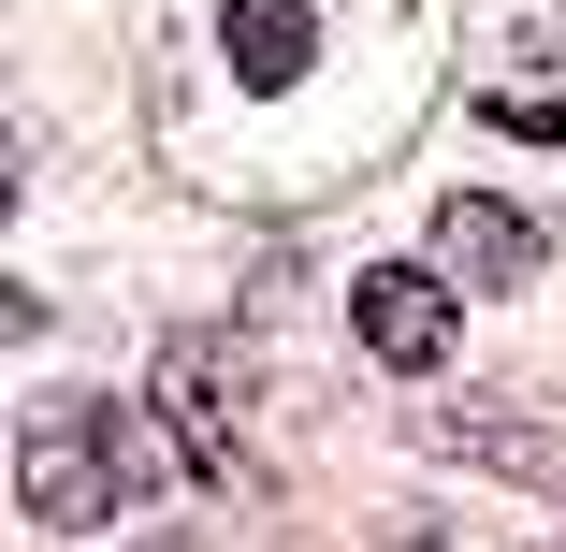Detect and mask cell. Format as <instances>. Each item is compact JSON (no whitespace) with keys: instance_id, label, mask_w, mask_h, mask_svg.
<instances>
[{"instance_id":"3957f363","label":"cell","mask_w":566,"mask_h":552,"mask_svg":"<svg viewBox=\"0 0 566 552\" xmlns=\"http://www.w3.org/2000/svg\"><path fill=\"white\" fill-rule=\"evenodd\" d=\"M160 407H175V451L203 466V480H262V451H248V350L233 335H189V350H160Z\"/></svg>"},{"instance_id":"7a4b0ae2","label":"cell","mask_w":566,"mask_h":552,"mask_svg":"<svg viewBox=\"0 0 566 552\" xmlns=\"http://www.w3.org/2000/svg\"><path fill=\"white\" fill-rule=\"evenodd\" d=\"M132 494H146V436L102 407V393H44V407L15 421V509H30V523L87 538V523H117Z\"/></svg>"},{"instance_id":"6da1fadb","label":"cell","mask_w":566,"mask_h":552,"mask_svg":"<svg viewBox=\"0 0 566 552\" xmlns=\"http://www.w3.org/2000/svg\"><path fill=\"white\" fill-rule=\"evenodd\" d=\"M450 0H160V160L248 218L364 189L436 102Z\"/></svg>"},{"instance_id":"8992f818","label":"cell","mask_w":566,"mask_h":552,"mask_svg":"<svg viewBox=\"0 0 566 552\" xmlns=\"http://www.w3.org/2000/svg\"><path fill=\"white\" fill-rule=\"evenodd\" d=\"M494 132H523V146L552 132V146H566V73H509V87H494Z\"/></svg>"},{"instance_id":"277c9868","label":"cell","mask_w":566,"mask_h":552,"mask_svg":"<svg viewBox=\"0 0 566 552\" xmlns=\"http://www.w3.org/2000/svg\"><path fill=\"white\" fill-rule=\"evenodd\" d=\"M349 320H364V350H378V364H407V378H436V364H450V291H436V277H407V262H378V277L349 291Z\"/></svg>"},{"instance_id":"5b68a950","label":"cell","mask_w":566,"mask_h":552,"mask_svg":"<svg viewBox=\"0 0 566 552\" xmlns=\"http://www.w3.org/2000/svg\"><path fill=\"white\" fill-rule=\"evenodd\" d=\"M436 248L465 262V277H537V262H552V233H537L523 204H494V189H450V204H436Z\"/></svg>"}]
</instances>
